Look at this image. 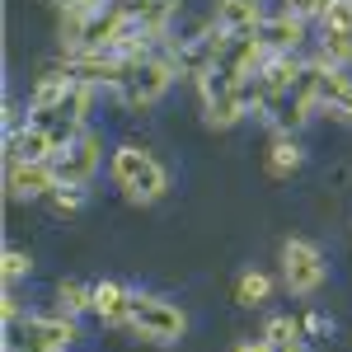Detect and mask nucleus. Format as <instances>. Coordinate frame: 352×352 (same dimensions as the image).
I'll list each match as a JSON object with an SVG mask.
<instances>
[{
  "instance_id": "obj_20",
  "label": "nucleus",
  "mask_w": 352,
  "mask_h": 352,
  "mask_svg": "<svg viewBox=\"0 0 352 352\" xmlns=\"http://www.w3.org/2000/svg\"><path fill=\"white\" fill-rule=\"evenodd\" d=\"M56 315H71V320L94 315V287H85V282H61V287H56Z\"/></svg>"
},
{
  "instance_id": "obj_31",
  "label": "nucleus",
  "mask_w": 352,
  "mask_h": 352,
  "mask_svg": "<svg viewBox=\"0 0 352 352\" xmlns=\"http://www.w3.org/2000/svg\"><path fill=\"white\" fill-rule=\"evenodd\" d=\"M66 352H71V348H66Z\"/></svg>"
},
{
  "instance_id": "obj_21",
  "label": "nucleus",
  "mask_w": 352,
  "mask_h": 352,
  "mask_svg": "<svg viewBox=\"0 0 352 352\" xmlns=\"http://www.w3.org/2000/svg\"><path fill=\"white\" fill-rule=\"evenodd\" d=\"M272 296V277L268 272H258V268H249L235 277V300H240L244 310H254V305H263V300Z\"/></svg>"
},
{
  "instance_id": "obj_15",
  "label": "nucleus",
  "mask_w": 352,
  "mask_h": 352,
  "mask_svg": "<svg viewBox=\"0 0 352 352\" xmlns=\"http://www.w3.org/2000/svg\"><path fill=\"white\" fill-rule=\"evenodd\" d=\"M300 71H305V61H300L296 52H268V61L258 66V85L268 89V99L277 104V99L300 80Z\"/></svg>"
},
{
  "instance_id": "obj_24",
  "label": "nucleus",
  "mask_w": 352,
  "mask_h": 352,
  "mask_svg": "<svg viewBox=\"0 0 352 352\" xmlns=\"http://www.w3.org/2000/svg\"><path fill=\"white\" fill-rule=\"evenodd\" d=\"M0 272H5V287H14V282H24L28 272H33V258H28L24 249H5L0 254Z\"/></svg>"
},
{
  "instance_id": "obj_30",
  "label": "nucleus",
  "mask_w": 352,
  "mask_h": 352,
  "mask_svg": "<svg viewBox=\"0 0 352 352\" xmlns=\"http://www.w3.org/2000/svg\"><path fill=\"white\" fill-rule=\"evenodd\" d=\"M104 5H122V0H104Z\"/></svg>"
},
{
  "instance_id": "obj_1",
  "label": "nucleus",
  "mask_w": 352,
  "mask_h": 352,
  "mask_svg": "<svg viewBox=\"0 0 352 352\" xmlns=\"http://www.w3.org/2000/svg\"><path fill=\"white\" fill-rule=\"evenodd\" d=\"M109 174H113V184L122 188V197L136 202V207H151V202H160L169 192V169L146 146H132V141L109 155Z\"/></svg>"
},
{
  "instance_id": "obj_14",
  "label": "nucleus",
  "mask_w": 352,
  "mask_h": 352,
  "mask_svg": "<svg viewBox=\"0 0 352 352\" xmlns=\"http://www.w3.org/2000/svg\"><path fill=\"white\" fill-rule=\"evenodd\" d=\"M132 296L136 292H127L122 282H113V277H104V282H94V315H99V324H127L132 320Z\"/></svg>"
},
{
  "instance_id": "obj_29",
  "label": "nucleus",
  "mask_w": 352,
  "mask_h": 352,
  "mask_svg": "<svg viewBox=\"0 0 352 352\" xmlns=\"http://www.w3.org/2000/svg\"><path fill=\"white\" fill-rule=\"evenodd\" d=\"M230 352H272V348H268V343H263V338H258V343H235V348H230Z\"/></svg>"
},
{
  "instance_id": "obj_4",
  "label": "nucleus",
  "mask_w": 352,
  "mask_h": 352,
  "mask_svg": "<svg viewBox=\"0 0 352 352\" xmlns=\"http://www.w3.org/2000/svg\"><path fill=\"white\" fill-rule=\"evenodd\" d=\"M136 338H146V343H179L184 333H188V315H184V305H174V300L164 296H151V292H136L132 296V320H127Z\"/></svg>"
},
{
  "instance_id": "obj_23",
  "label": "nucleus",
  "mask_w": 352,
  "mask_h": 352,
  "mask_svg": "<svg viewBox=\"0 0 352 352\" xmlns=\"http://www.w3.org/2000/svg\"><path fill=\"white\" fill-rule=\"evenodd\" d=\"M85 197H89L85 184H56V192L47 197V202H52L56 217H71V212H80V207H85Z\"/></svg>"
},
{
  "instance_id": "obj_17",
  "label": "nucleus",
  "mask_w": 352,
  "mask_h": 352,
  "mask_svg": "<svg viewBox=\"0 0 352 352\" xmlns=\"http://www.w3.org/2000/svg\"><path fill=\"white\" fill-rule=\"evenodd\" d=\"M300 164H305V151H300L296 132H272V146H268V174L272 179H292Z\"/></svg>"
},
{
  "instance_id": "obj_18",
  "label": "nucleus",
  "mask_w": 352,
  "mask_h": 352,
  "mask_svg": "<svg viewBox=\"0 0 352 352\" xmlns=\"http://www.w3.org/2000/svg\"><path fill=\"white\" fill-rule=\"evenodd\" d=\"M249 109H244V94H221V99H202V122L212 127V132H230L235 122H244Z\"/></svg>"
},
{
  "instance_id": "obj_5",
  "label": "nucleus",
  "mask_w": 352,
  "mask_h": 352,
  "mask_svg": "<svg viewBox=\"0 0 352 352\" xmlns=\"http://www.w3.org/2000/svg\"><path fill=\"white\" fill-rule=\"evenodd\" d=\"M329 282V263L315 240H287L282 244V287L292 296H315Z\"/></svg>"
},
{
  "instance_id": "obj_26",
  "label": "nucleus",
  "mask_w": 352,
  "mask_h": 352,
  "mask_svg": "<svg viewBox=\"0 0 352 352\" xmlns=\"http://www.w3.org/2000/svg\"><path fill=\"white\" fill-rule=\"evenodd\" d=\"M282 10L296 14V19H320L329 10V0H282Z\"/></svg>"
},
{
  "instance_id": "obj_3",
  "label": "nucleus",
  "mask_w": 352,
  "mask_h": 352,
  "mask_svg": "<svg viewBox=\"0 0 352 352\" xmlns=\"http://www.w3.org/2000/svg\"><path fill=\"white\" fill-rule=\"evenodd\" d=\"M174 80H179L174 56L155 52V56L136 61L132 71H127V80L118 85V104H122L127 113H146V109H155L164 94H169V85H174Z\"/></svg>"
},
{
  "instance_id": "obj_13",
  "label": "nucleus",
  "mask_w": 352,
  "mask_h": 352,
  "mask_svg": "<svg viewBox=\"0 0 352 352\" xmlns=\"http://www.w3.org/2000/svg\"><path fill=\"white\" fill-rule=\"evenodd\" d=\"M320 113L333 118V122H352V76L348 71L324 66V76H320Z\"/></svg>"
},
{
  "instance_id": "obj_19",
  "label": "nucleus",
  "mask_w": 352,
  "mask_h": 352,
  "mask_svg": "<svg viewBox=\"0 0 352 352\" xmlns=\"http://www.w3.org/2000/svg\"><path fill=\"white\" fill-rule=\"evenodd\" d=\"M263 343L272 352H305V329L292 315H272L268 324H263Z\"/></svg>"
},
{
  "instance_id": "obj_11",
  "label": "nucleus",
  "mask_w": 352,
  "mask_h": 352,
  "mask_svg": "<svg viewBox=\"0 0 352 352\" xmlns=\"http://www.w3.org/2000/svg\"><path fill=\"white\" fill-rule=\"evenodd\" d=\"M263 0H217V10H212V24L221 33H230V38H249V33H258L263 28Z\"/></svg>"
},
{
  "instance_id": "obj_12",
  "label": "nucleus",
  "mask_w": 352,
  "mask_h": 352,
  "mask_svg": "<svg viewBox=\"0 0 352 352\" xmlns=\"http://www.w3.org/2000/svg\"><path fill=\"white\" fill-rule=\"evenodd\" d=\"M127 5V19H132L141 33H151L155 43L169 38V24L179 19V10H184V0H122Z\"/></svg>"
},
{
  "instance_id": "obj_27",
  "label": "nucleus",
  "mask_w": 352,
  "mask_h": 352,
  "mask_svg": "<svg viewBox=\"0 0 352 352\" xmlns=\"http://www.w3.org/2000/svg\"><path fill=\"white\" fill-rule=\"evenodd\" d=\"M0 310H5V324H14V320H24V300L14 296V287H5V296H0Z\"/></svg>"
},
{
  "instance_id": "obj_6",
  "label": "nucleus",
  "mask_w": 352,
  "mask_h": 352,
  "mask_svg": "<svg viewBox=\"0 0 352 352\" xmlns=\"http://www.w3.org/2000/svg\"><path fill=\"white\" fill-rule=\"evenodd\" d=\"M61 71H66L71 80H80V85H94V89H113V94H118V85L127 80L132 61H122L118 52H89V47H66V56H61Z\"/></svg>"
},
{
  "instance_id": "obj_7",
  "label": "nucleus",
  "mask_w": 352,
  "mask_h": 352,
  "mask_svg": "<svg viewBox=\"0 0 352 352\" xmlns=\"http://www.w3.org/2000/svg\"><path fill=\"white\" fill-rule=\"evenodd\" d=\"M52 164H56V179H61V184H85V188H89V184L99 179V169H104V136L85 127L66 151H56Z\"/></svg>"
},
{
  "instance_id": "obj_25",
  "label": "nucleus",
  "mask_w": 352,
  "mask_h": 352,
  "mask_svg": "<svg viewBox=\"0 0 352 352\" xmlns=\"http://www.w3.org/2000/svg\"><path fill=\"white\" fill-rule=\"evenodd\" d=\"M320 24L329 33H352V0H329V10L320 14Z\"/></svg>"
},
{
  "instance_id": "obj_22",
  "label": "nucleus",
  "mask_w": 352,
  "mask_h": 352,
  "mask_svg": "<svg viewBox=\"0 0 352 352\" xmlns=\"http://www.w3.org/2000/svg\"><path fill=\"white\" fill-rule=\"evenodd\" d=\"M320 61L324 66H333V71H352V33H329L324 28V38H320Z\"/></svg>"
},
{
  "instance_id": "obj_2",
  "label": "nucleus",
  "mask_w": 352,
  "mask_h": 352,
  "mask_svg": "<svg viewBox=\"0 0 352 352\" xmlns=\"http://www.w3.org/2000/svg\"><path fill=\"white\" fill-rule=\"evenodd\" d=\"M80 343V324L71 315H24L5 324V352H66Z\"/></svg>"
},
{
  "instance_id": "obj_9",
  "label": "nucleus",
  "mask_w": 352,
  "mask_h": 352,
  "mask_svg": "<svg viewBox=\"0 0 352 352\" xmlns=\"http://www.w3.org/2000/svg\"><path fill=\"white\" fill-rule=\"evenodd\" d=\"M56 164L52 160H5V188L14 202H33V197H52L56 192Z\"/></svg>"
},
{
  "instance_id": "obj_16",
  "label": "nucleus",
  "mask_w": 352,
  "mask_h": 352,
  "mask_svg": "<svg viewBox=\"0 0 352 352\" xmlns=\"http://www.w3.org/2000/svg\"><path fill=\"white\" fill-rule=\"evenodd\" d=\"M305 24H310V19H296V14L277 10V14L263 19L258 38H263V47H268V52H300V43H305Z\"/></svg>"
},
{
  "instance_id": "obj_28",
  "label": "nucleus",
  "mask_w": 352,
  "mask_h": 352,
  "mask_svg": "<svg viewBox=\"0 0 352 352\" xmlns=\"http://www.w3.org/2000/svg\"><path fill=\"white\" fill-rule=\"evenodd\" d=\"M300 329H305V333H310V338H324V333H333V320H324V315H320V310H310V315H305V320H300Z\"/></svg>"
},
{
  "instance_id": "obj_8",
  "label": "nucleus",
  "mask_w": 352,
  "mask_h": 352,
  "mask_svg": "<svg viewBox=\"0 0 352 352\" xmlns=\"http://www.w3.org/2000/svg\"><path fill=\"white\" fill-rule=\"evenodd\" d=\"M127 5H104V10H94V14H85L80 19V33L66 43V47H89V52H113L118 47V38L127 33Z\"/></svg>"
},
{
  "instance_id": "obj_10",
  "label": "nucleus",
  "mask_w": 352,
  "mask_h": 352,
  "mask_svg": "<svg viewBox=\"0 0 352 352\" xmlns=\"http://www.w3.org/2000/svg\"><path fill=\"white\" fill-rule=\"evenodd\" d=\"M52 155H56V146L43 122L24 118L19 127H5V160H52Z\"/></svg>"
}]
</instances>
